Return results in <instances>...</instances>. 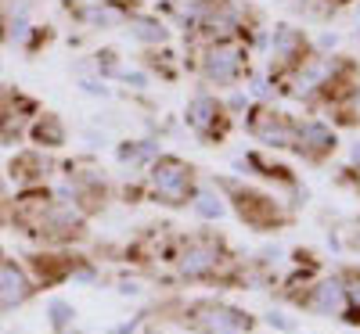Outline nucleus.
I'll use <instances>...</instances> for the list:
<instances>
[{"instance_id": "6", "label": "nucleus", "mask_w": 360, "mask_h": 334, "mask_svg": "<svg viewBox=\"0 0 360 334\" xmlns=\"http://www.w3.org/2000/svg\"><path fill=\"white\" fill-rule=\"evenodd\" d=\"M317 306L321 309H342V288L339 284H324L317 291Z\"/></svg>"}, {"instance_id": "1", "label": "nucleus", "mask_w": 360, "mask_h": 334, "mask_svg": "<svg viewBox=\"0 0 360 334\" xmlns=\"http://www.w3.org/2000/svg\"><path fill=\"white\" fill-rule=\"evenodd\" d=\"M242 58H245V51L238 44H217L205 58V76L213 83H234L238 72H242Z\"/></svg>"}, {"instance_id": "9", "label": "nucleus", "mask_w": 360, "mask_h": 334, "mask_svg": "<svg viewBox=\"0 0 360 334\" xmlns=\"http://www.w3.org/2000/svg\"><path fill=\"white\" fill-rule=\"evenodd\" d=\"M205 216H213V212H220V205H213V198H202V205H198Z\"/></svg>"}, {"instance_id": "5", "label": "nucleus", "mask_w": 360, "mask_h": 334, "mask_svg": "<svg viewBox=\"0 0 360 334\" xmlns=\"http://www.w3.org/2000/svg\"><path fill=\"white\" fill-rule=\"evenodd\" d=\"M213 262H217V255L209 248H195L191 255H184V269L188 273H205V269H213Z\"/></svg>"}, {"instance_id": "2", "label": "nucleus", "mask_w": 360, "mask_h": 334, "mask_svg": "<svg viewBox=\"0 0 360 334\" xmlns=\"http://www.w3.org/2000/svg\"><path fill=\"white\" fill-rule=\"evenodd\" d=\"M155 187H159V194H166V198L180 201V198L188 194V169L180 166L176 159L159 162V166H155Z\"/></svg>"}, {"instance_id": "3", "label": "nucleus", "mask_w": 360, "mask_h": 334, "mask_svg": "<svg viewBox=\"0 0 360 334\" xmlns=\"http://www.w3.org/2000/svg\"><path fill=\"white\" fill-rule=\"evenodd\" d=\"M25 295H29V284L22 273L15 266H0V306H15Z\"/></svg>"}, {"instance_id": "4", "label": "nucleus", "mask_w": 360, "mask_h": 334, "mask_svg": "<svg viewBox=\"0 0 360 334\" xmlns=\"http://www.w3.org/2000/svg\"><path fill=\"white\" fill-rule=\"evenodd\" d=\"M220 115V108H217V101L213 98H195L191 101V108H188V123L198 130V133H205L209 130V123Z\"/></svg>"}, {"instance_id": "7", "label": "nucleus", "mask_w": 360, "mask_h": 334, "mask_svg": "<svg viewBox=\"0 0 360 334\" xmlns=\"http://www.w3.org/2000/svg\"><path fill=\"white\" fill-rule=\"evenodd\" d=\"M37 137L40 140H51V144H62V123L54 115H44V123L37 126Z\"/></svg>"}, {"instance_id": "8", "label": "nucleus", "mask_w": 360, "mask_h": 334, "mask_svg": "<svg viewBox=\"0 0 360 334\" xmlns=\"http://www.w3.org/2000/svg\"><path fill=\"white\" fill-rule=\"evenodd\" d=\"M137 36H141V40H162L166 33H162V25H159V22L141 18V22H137Z\"/></svg>"}, {"instance_id": "10", "label": "nucleus", "mask_w": 360, "mask_h": 334, "mask_svg": "<svg viewBox=\"0 0 360 334\" xmlns=\"http://www.w3.org/2000/svg\"><path fill=\"white\" fill-rule=\"evenodd\" d=\"M0 29H4V25H0Z\"/></svg>"}]
</instances>
